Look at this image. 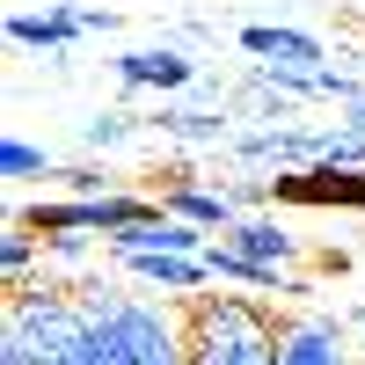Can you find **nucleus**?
Here are the masks:
<instances>
[{
	"instance_id": "obj_4",
	"label": "nucleus",
	"mask_w": 365,
	"mask_h": 365,
	"mask_svg": "<svg viewBox=\"0 0 365 365\" xmlns=\"http://www.w3.org/2000/svg\"><path fill=\"white\" fill-rule=\"evenodd\" d=\"M322 139L329 132H307V125H263V132H234V154L249 168H278V175H299V168H322Z\"/></svg>"
},
{
	"instance_id": "obj_18",
	"label": "nucleus",
	"mask_w": 365,
	"mask_h": 365,
	"mask_svg": "<svg viewBox=\"0 0 365 365\" xmlns=\"http://www.w3.org/2000/svg\"><path fill=\"white\" fill-rule=\"evenodd\" d=\"M344 125H351V132H365V96H358V103H344Z\"/></svg>"
},
{
	"instance_id": "obj_2",
	"label": "nucleus",
	"mask_w": 365,
	"mask_h": 365,
	"mask_svg": "<svg viewBox=\"0 0 365 365\" xmlns=\"http://www.w3.org/2000/svg\"><path fill=\"white\" fill-rule=\"evenodd\" d=\"M285 322L249 292H190L182 299V358L190 365H278Z\"/></svg>"
},
{
	"instance_id": "obj_13",
	"label": "nucleus",
	"mask_w": 365,
	"mask_h": 365,
	"mask_svg": "<svg viewBox=\"0 0 365 365\" xmlns=\"http://www.w3.org/2000/svg\"><path fill=\"white\" fill-rule=\"evenodd\" d=\"M154 125L175 132V139H190V146H234V125H227V117H212V110H161Z\"/></svg>"
},
{
	"instance_id": "obj_10",
	"label": "nucleus",
	"mask_w": 365,
	"mask_h": 365,
	"mask_svg": "<svg viewBox=\"0 0 365 365\" xmlns=\"http://www.w3.org/2000/svg\"><path fill=\"white\" fill-rule=\"evenodd\" d=\"M227 249H241V256H256V263H299V234L285 227V220H270V212H241V220L220 234Z\"/></svg>"
},
{
	"instance_id": "obj_9",
	"label": "nucleus",
	"mask_w": 365,
	"mask_h": 365,
	"mask_svg": "<svg viewBox=\"0 0 365 365\" xmlns=\"http://www.w3.org/2000/svg\"><path fill=\"white\" fill-rule=\"evenodd\" d=\"M278 365H351L344 358V322L336 314H292Z\"/></svg>"
},
{
	"instance_id": "obj_11",
	"label": "nucleus",
	"mask_w": 365,
	"mask_h": 365,
	"mask_svg": "<svg viewBox=\"0 0 365 365\" xmlns=\"http://www.w3.org/2000/svg\"><path fill=\"white\" fill-rule=\"evenodd\" d=\"M73 37H88L81 29V8H44V15H29V8H15L8 15V44L15 51H73Z\"/></svg>"
},
{
	"instance_id": "obj_17",
	"label": "nucleus",
	"mask_w": 365,
	"mask_h": 365,
	"mask_svg": "<svg viewBox=\"0 0 365 365\" xmlns=\"http://www.w3.org/2000/svg\"><path fill=\"white\" fill-rule=\"evenodd\" d=\"M125 132H132V117H125V110H103V117H88V146H96V154H103V146H117Z\"/></svg>"
},
{
	"instance_id": "obj_5",
	"label": "nucleus",
	"mask_w": 365,
	"mask_h": 365,
	"mask_svg": "<svg viewBox=\"0 0 365 365\" xmlns=\"http://www.w3.org/2000/svg\"><path fill=\"white\" fill-rule=\"evenodd\" d=\"M154 197L175 212V220H197V227H212V234H227V227L241 220V190H212V182H190V168H161Z\"/></svg>"
},
{
	"instance_id": "obj_16",
	"label": "nucleus",
	"mask_w": 365,
	"mask_h": 365,
	"mask_svg": "<svg viewBox=\"0 0 365 365\" xmlns=\"http://www.w3.org/2000/svg\"><path fill=\"white\" fill-rule=\"evenodd\" d=\"M58 175H66V190H73V197H110V190H117L110 168H96V161H73V168H58Z\"/></svg>"
},
{
	"instance_id": "obj_15",
	"label": "nucleus",
	"mask_w": 365,
	"mask_h": 365,
	"mask_svg": "<svg viewBox=\"0 0 365 365\" xmlns=\"http://www.w3.org/2000/svg\"><path fill=\"white\" fill-rule=\"evenodd\" d=\"M0 175L29 182V175H58V161L44 154V146H29V139H0Z\"/></svg>"
},
{
	"instance_id": "obj_8",
	"label": "nucleus",
	"mask_w": 365,
	"mask_h": 365,
	"mask_svg": "<svg viewBox=\"0 0 365 365\" xmlns=\"http://www.w3.org/2000/svg\"><path fill=\"white\" fill-rule=\"evenodd\" d=\"M234 44L249 51L256 66H329V44L322 37H307V29H278V22H249Z\"/></svg>"
},
{
	"instance_id": "obj_3",
	"label": "nucleus",
	"mask_w": 365,
	"mask_h": 365,
	"mask_svg": "<svg viewBox=\"0 0 365 365\" xmlns=\"http://www.w3.org/2000/svg\"><path fill=\"white\" fill-rule=\"evenodd\" d=\"M88 322H96V358L88 365H190L182 358V299L161 307V299H139V292H117L103 278L73 285Z\"/></svg>"
},
{
	"instance_id": "obj_14",
	"label": "nucleus",
	"mask_w": 365,
	"mask_h": 365,
	"mask_svg": "<svg viewBox=\"0 0 365 365\" xmlns=\"http://www.w3.org/2000/svg\"><path fill=\"white\" fill-rule=\"evenodd\" d=\"M37 263H44V241L15 220L8 234H0V278H8V285H29V270H37Z\"/></svg>"
},
{
	"instance_id": "obj_1",
	"label": "nucleus",
	"mask_w": 365,
	"mask_h": 365,
	"mask_svg": "<svg viewBox=\"0 0 365 365\" xmlns=\"http://www.w3.org/2000/svg\"><path fill=\"white\" fill-rule=\"evenodd\" d=\"M96 358V322L81 292L58 278L8 285V322H0V365H88Z\"/></svg>"
},
{
	"instance_id": "obj_7",
	"label": "nucleus",
	"mask_w": 365,
	"mask_h": 365,
	"mask_svg": "<svg viewBox=\"0 0 365 365\" xmlns=\"http://www.w3.org/2000/svg\"><path fill=\"white\" fill-rule=\"evenodd\" d=\"M205 263H212V285H249L256 299H285V292H307V285H299L285 263H256V256L227 249V241H212V249H205Z\"/></svg>"
},
{
	"instance_id": "obj_12",
	"label": "nucleus",
	"mask_w": 365,
	"mask_h": 365,
	"mask_svg": "<svg viewBox=\"0 0 365 365\" xmlns=\"http://www.w3.org/2000/svg\"><path fill=\"white\" fill-rule=\"evenodd\" d=\"M117 263H125L139 285L168 292V299H190V292L212 285V263H205V256H117Z\"/></svg>"
},
{
	"instance_id": "obj_6",
	"label": "nucleus",
	"mask_w": 365,
	"mask_h": 365,
	"mask_svg": "<svg viewBox=\"0 0 365 365\" xmlns=\"http://www.w3.org/2000/svg\"><path fill=\"white\" fill-rule=\"evenodd\" d=\"M117 81L125 88H161V96H175V88L197 81V58L182 44H139V51H117Z\"/></svg>"
}]
</instances>
